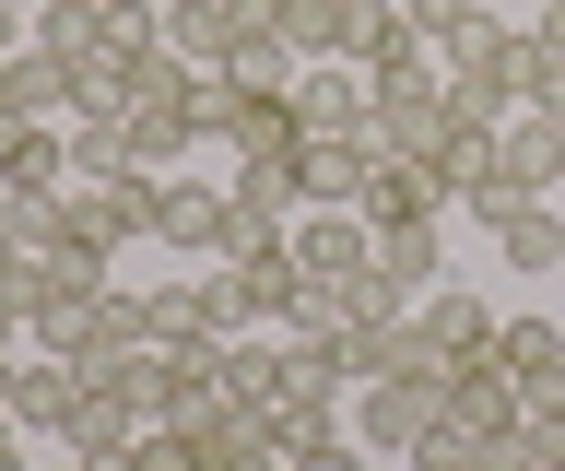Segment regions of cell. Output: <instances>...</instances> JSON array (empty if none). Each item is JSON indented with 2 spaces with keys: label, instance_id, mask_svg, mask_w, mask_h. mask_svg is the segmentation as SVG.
<instances>
[{
  "label": "cell",
  "instance_id": "obj_15",
  "mask_svg": "<svg viewBox=\"0 0 565 471\" xmlns=\"http://www.w3.org/2000/svg\"><path fill=\"white\" fill-rule=\"evenodd\" d=\"M236 271V307H247V330H282L295 319V295H307V271H295V236L282 248H247V259H224Z\"/></svg>",
  "mask_w": 565,
  "mask_h": 471
},
{
  "label": "cell",
  "instance_id": "obj_8",
  "mask_svg": "<svg viewBox=\"0 0 565 471\" xmlns=\"http://www.w3.org/2000/svg\"><path fill=\"white\" fill-rule=\"evenodd\" d=\"M424 425H436V389H401V377H365V389H353V436H365L377 460H413Z\"/></svg>",
  "mask_w": 565,
  "mask_h": 471
},
{
  "label": "cell",
  "instance_id": "obj_11",
  "mask_svg": "<svg viewBox=\"0 0 565 471\" xmlns=\"http://www.w3.org/2000/svg\"><path fill=\"white\" fill-rule=\"evenodd\" d=\"M365 259H377L365 213H295V271L307 283H365Z\"/></svg>",
  "mask_w": 565,
  "mask_h": 471
},
{
  "label": "cell",
  "instance_id": "obj_20",
  "mask_svg": "<svg viewBox=\"0 0 565 471\" xmlns=\"http://www.w3.org/2000/svg\"><path fill=\"white\" fill-rule=\"evenodd\" d=\"M0 236H12L24 259H60L71 248V201L60 189H0Z\"/></svg>",
  "mask_w": 565,
  "mask_h": 471
},
{
  "label": "cell",
  "instance_id": "obj_12",
  "mask_svg": "<svg viewBox=\"0 0 565 471\" xmlns=\"http://www.w3.org/2000/svg\"><path fill=\"white\" fill-rule=\"evenodd\" d=\"M0 400H12V425H24V436H71V400H83V365H71V354H24Z\"/></svg>",
  "mask_w": 565,
  "mask_h": 471
},
{
  "label": "cell",
  "instance_id": "obj_29",
  "mask_svg": "<svg viewBox=\"0 0 565 471\" xmlns=\"http://www.w3.org/2000/svg\"><path fill=\"white\" fill-rule=\"evenodd\" d=\"M0 471H24V425H12V400H0Z\"/></svg>",
  "mask_w": 565,
  "mask_h": 471
},
{
  "label": "cell",
  "instance_id": "obj_32",
  "mask_svg": "<svg viewBox=\"0 0 565 471\" xmlns=\"http://www.w3.org/2000/svg\"><path fill=\"white\" fill-rule=\"evenodd\" d=\"M554 448H565V436H554Z\"/></svg>",
  "mask_w": 565,
  "mask_h": 471
},
{
  "label": "cell",
  "instance_id": "obj_31",
  "mask_svg": "<svg viewBox=\"0 0 565 471\" xmlns=\"http://www.w3.org/2000/svg\"><path fill=\"white\" fill-rule=\"evenodd\" d=\"M71 471H83V460H71Z\"/></svg>",
  "mask_w": 565,
  "mask_h": 471
},
{
  "label": "cell",
  "instance_id": "obj_17",
  "mask_svg": "<svg viewBox=\"0 0 565 471\" xmlns=\"http://www.w3.org/2000/svg\"><path fill=\"white\" fill-rule=\"evenodd\" d=\"M0 189H71V130H60V118L0 130Z\"/></svg>",
  "mask_w": 565,
  "mask_h": 471
},
{
  "label": "cell",
  "instance_id": "obj_1",
  "mask_svg": "<svg viewBox=\"0 0 565 471\" xmlns=\"http://www.w3.org/2000/svg\"><path fill=\"white\" fill-rule=\"evenodd\" d=\"M436 60H448V95H459L471 118H494V130H507V118L530 107V83H542L530 36H519V24H494V12H483V24H471L459 47H436Z\"/></svg>",
  "mask_w": 565,
  "mask_h": 471
},
{
  "label": "cell",
  "instance_id": "obj_26",
  "mask_svg": "<svg viewBox=\"0 0 565 471\" xmlns=\"http://www.w3.org/2000/svg\"><path fill=\"white\" fill-rule=\"evenodd\" d=\"M295 471H377V448H365V436H318V448H295Z\"/></svg>",
  "mask_w": 565,
  "mask_h": 471
},
{
  "label": "cell",
  "instance_id": "obj_5",
  "mask_svg": "<svg viewBox=\"0 0 565 471\" xmlns=\"http://www.w3.org/2000/svg\"><path fill=\"white\" fill-rule=\"evenodd\" d=\"M141 319H153V342H236L247 307H236V271L224 259H189V283H153Z\"/></svg>",
  "mask_w": 565,
  "mask_h": 471
},
{
  "label": "cell",
  "instance_id": "obj_27",
  "mask_svg": "<svg viewBox=\"0 0 565 471\" xmlns=\"http://www.w3.org/2000/svg\"><path fill=\"white\" fill-rule=\"evenodd\" d=\"M130 460H141V471H201V460H189V436H177V425H141V448H130Z\"/></svg>",
  "mask_w": 565,
  "mask_h": 471
},
{
  "label": "cell",
  "instance_id": "obj_2",
  "mask_svg": "<svg viewBox=\"0 0 565 471\" xmlns=\"http://www.w3.org/2000/svg\"><path fill=\"white\" fill-rule=\"evenodd\" d=\"M106 259L95 248H60V259H35V295H24V342L35 354H83L95 342V319H106Z\"/></svg>",
  "mask_w": 565,
  "mask_h": 471
},
{
  "label": "cell",
  "instance_id": "obj_30",
  "mask_svg": "<svg viewBox=\"0 0 565 471\" xmlns=\"http://www.w3.org/2000/svg\"><path fill=\"white\" fill-rule=\"evenodd\" d=\"M83 471H141V460H130V448H106V460H83Z\"/></svg>",
  "mask_w": 565,
  "mask_h": 471
},
{
  "label": "cell",
  "instance_id": "obj_23",
  "mask_svg": "<svg viewBox=\"0 0 565 471\" xmlns=\"http://www.w3.org/2000/svg\"><path fill=\"white\" fill-rule=\"evenodd\" d=\"M530 201H542V189H530V178H519V165H494V178H471V189H459V213L483 224V236H507V224H519V213H530Z\"/></svg>",
  "mask_w": 565,
  "mask_h": 471
},
{
  "label": "cell",
  "instance_id": "obj_22",
  "mask_svg": "<svg viewBox=\"0 0 565 471\" xmlns=\"http://www.w3.org/2000/svg\"><path fill=\"white\" fill-rule=\"evenodd\" d=\"M494 248H507V271H565V201H530Z\"/></svg>",
  "mask_w": 565,
  "mask_h": 471
},
{
  "label": "cell",
  "instance_id": "obj_19",
  "mask_svg": "<svg viewBox=\"0 0 565 471\" xmlns=\"http://www.w3.org/2000/svg\"><path fill=\"white\" fill-rule=\"evenodd\" d=\"M353 12L365 0H271V24H282L295 60H353Z\"/></svg>",
  "mask_w": 565,
  "mask_h": 471
},
{
  "label": "cell",
  "instance_id": "obj_14",
  "mask_svg": "<svg viewBox=\"0 0 565 471\" xmlns=\"http://www.w3.org/2000/svg\"><path fill=\"white\" fill-rule=\"evenodd\" d=\"M153 248H177V259H224V189L166 178V189H153Z\"/></svg>",
  "mask_w": 565,
  "mask_h": 471
},
{
  "label": "cell",
  "instance_id": "obj_18",
  "mask_svg": "<svg viewBox=\"0 0 565 471\" xmlns=\"http://www.w3.org/2000/svg\"><path fill=\"white\" fill-rule=\"evenodd\" d=\"M494 142H507V165H519L542 201H565V118H554V107H519Z\"/></svg>",
  "mask_w": 565,
  "mask_h": 471
},
{
  "label": "cell",
  "instance_id": "obj_7",
  "mask_svg": "<svg viewBox=\"0 0 565 471\" xmlns=\"http://www.w3.org/2000/svg\"><path fill=\"white\" fill-rule=\"evenodd\" d=\"M353 213H365V224H448L459 201H448V178H436L424 153H377V165H365V201H353Z\"/></svg>",
  "mask_w": 565,
  "mask_h": 471
},
{
  "label": "cell",
  "instance_id": "obj_25",
  "mask_svg": "<svg viewBox=\"0 0 565 471\" xmlns=\"http://www.w3.org/2000/svg\"><path fill=\"white\" fill-rule=\"evenodd\" d=\"M401 24H413L424 47H459L471 24H483V0H401Z\"/></svg>",
  "mask_w": 565,
  "mask_h": 471
},
{
  "label": "cell",
  "instance_id": "obj_28",
  "mask_svg": "<svg viewBox=\"0 0 565 471\" xmlns=\"http://www.w3.org/2000/svg\"><path fill=\"white\" fill-rule=\"evenodd\" d=\"M35 47V0H0V60H24Z\"/></svg>",
  "mask_w": 565,
  "mask_h": 471
},
{
  "label": "cell",
  "instance_id": "obj_3",
  "mask_svg": "<svg viewBox=\"0 0 565 471\" xmlns=\"http://www.w3.org/2000/svg\"><path fill=\"white\" fill-rule=\"evenodd\" d=\"M448 118H459L448 60H436V47H413L401 72H377V142H365V153H436V142H448Z\"/></svg>",
  "mask_w": 565,
  "mask_h": 471
},
{
  "label": "cell",
  "instance_id": "obj_16",
  "mask_svg": "<svg viewBox=\"0 0 565 471\" xmlns=\"http://www.w3.org/2000/svg\"><path fill=\"white\" fill-rule=\"evenodd\" d=\"M365 165H377L365 142H307L295 153V201H307V213H353V201H365Z\"/></svg>",
  "mask_w": 565,
  "mask_h": 471
},
{
  "label": "cell",
  "instance_id": "obj_4",
  "mask_svg": "<svg viewBox=\"0 0 565 471\" xmlns=\"http://www.w3.org/2000/svg\"><path fill=\"white\" fill-rule=\"evenodd\" d=\"M153 165H106V178H71L60 201H71V248H95V259H118V248H141L153 236Z\"/></svg>",
  "mask_w": 565,
  "mask_h": 471
},
{
  "label": "cell",
  "instance_id": "obj_21",
  "mask_svg": "<svg viewBox=\"0 0 565 471\" xmlns=\"http://www.w3.org/2000/svg\"><path fill=\"white\" fill-rule=\"evenodd\" d=\"M295 72H307V60L282 47V24H247L236 60H224V83H236V95H295Z\"/></svg>",
  "mask_w": 565,
  "mask_h": 471
},
{
  "label": "cell",
  "instance_id": "obj_13",
  "mask_svg": "<svg viewBox=\"0 0 565 471\" xmlns=\"http://www.w3.org/2000/svg\"><path fill=\"white\" fill-rule=\"evenodd\" d=\"M83 107V83H71V60H47V47H24V60H0V130H24V118H71Z\"/></svg>",
  "mask_w": 565,
  "mask_h": 471
},
{
  "label": "cell",
  "instance_id": "obj_9",
  "mask_svg": "<svg viewBox=\"0 0 565 471\" xmlns=\"http://www.w3.org/2000/svg\"><path fill=\"white\" fill-rule=\"evenodd\" d=\"M413 330H424V342H436L448 365H483V354H494V330H507V319H494L483 295H471V283L448 271V283H436V295L413 307Z\"/></svg>",
  "mask_w": 565,
  "mask_h": 471
},
{
  "label": "cell",
  "instance_id": "obj_24",
  "mask_svg": "<svg viewBox=\"0 0 565 471\" xmlns=\"http://www.w3.org/2000/svg\"><path fill=\"white\" fill-rule=\"evenodd\" d=\"M413 471H507L483 448V436H459V425H424V448H413Z\"/></svg>",
  "mask_w": 565,
  "mask_h": 471
},
{
  "label": "cell",
  "instance_id": "obj_6",
  "mask_svg": "<svg viewBox=\"0 0 565 471\" xmlns=\"http://www.w3.org/2000/svg\"><path fill=\"white\" fill-rule=\"evenodd\" d=\"M295 130L307 142H377V83L353 60H307L295 72Z\"/></svg>",
  "mask_w": 565,
  "mask_h": 471
},
{
  "label": "cell",
  "instance_id": "obj_10",
  "mask_svg": "<svg viewBox=\"0 0 565 471\" xmlns=\"http://www.w3.org/2000/svg\"><path fill=\"white\" fill-rule=\"evenodd\" d=\"M436 425H459V436H483V448H494V436H519V377H507V365H459V377H448V400H436Z\"/></svg>",
  "mask_w": 565,
  "mask_h": 471
}]
</instances>
